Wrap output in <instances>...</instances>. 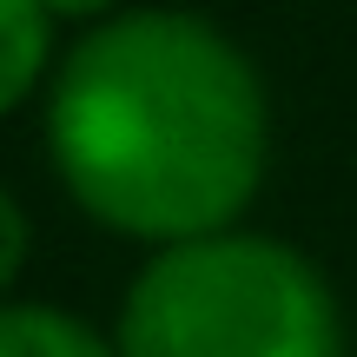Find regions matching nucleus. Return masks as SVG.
Returning a JSON list of instances; mask_svg holds the SVG:
<instances>
[{
    "label": "nucleus",
    "instance_id": "f257e3e1",
    "mask_svg": "<svg viewBox=\"0 0 357 357\" xmlns=\"http://www.w3.org/2000/svg\"><path fill=\"white\" fill-rule=\"evenodd\" d=\"M271 153L265 79L218 20L132 7L66 47L47 159L86 218L146 245L238 231Z\"/></svg>",
    "mask_w": 357,
    "mask_h": 357
},
{
    "label": "nucleus",
    "instance_id": "7ed1b4c3",
    "mask_svg": "<svg viewBox=\"0 0 357 357\" xmlns=\"http://www.w3.org/2000/svg\"><path fill=\"white\" fill-rule=\"evenodd\" d=\"M0 357H119L86 318L53 305H0Z\"/></svg>",
    "mask_w": 357,
    "mask_h": 357
},
{
    "label": "nucleus",
    "instance_id": "39448f33",
    "mask_svg": "<svg viewBox=\"0 0 357 357\" xmlns=\"http://www.w3.org/2000/svg\"><path fill=\"white\" fill-rule=\"evenodd\" d=\"M20 265H26V212L0 192V291L20 278Z\"/></svg>",
    "mask_w": 357,
    "mask_h": 357
},
{
    "label": "nucleus",
    "instance_id": "f03ea898",
    "mask_svg": "<svg viewBox=\"0 0 357 357\" xmlns=\"http://www.w3.org/2000/svg\"><path fill=\"white\" fill-rule=\"evenodd\" d=\"M119 357H344L324 271L265 231H212L146 258L119 311Z\"/></svg>",
    "mask_w": 357,
    "mask_h": 357
},
{
    "label": "nucleus",
    "instance_id": "20e7f679",
    "mask_svg": "<svg viewBox=\"0 0 357 357\" xmlns=\"http://www.w3.org/2000/svg\"><path fill=\"white\" fill-rule=\"evenodd\" d=\"M47 60H53V20L40 13V0H0V113L47 79Z\"/></svg>",
    "mask_w": 357,
    "mask_h": 357
},
{
    "label": "nucleus",
    "instance_id": "423d86ee",
    "mask_svg": "<svg viewBox=\"0 0 357 357\" xmlns=\"http://www.w3.org/2000/svg\"><path fill=\"white\" fill-rule=\"evenodd\" d=\"M106 7H113V0H40L47 20H100Z\"/></svg>",
    "mask_w": 357,
    "mask_h": 357
}]
</instances>
